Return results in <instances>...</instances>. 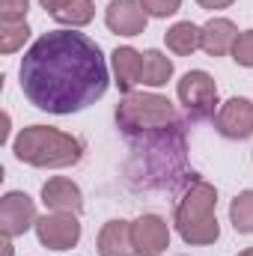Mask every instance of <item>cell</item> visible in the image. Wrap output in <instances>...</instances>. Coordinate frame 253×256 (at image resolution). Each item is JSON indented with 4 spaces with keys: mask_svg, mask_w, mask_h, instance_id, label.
I'll use <instances>...</instances> for the list:
<instances>
[{
    "mask_svg": "<svg viewBox=\"0 0 253 256\" xmlns=\"http://www.w3.org/2000/svg\"><path fill=\"white\" fill-rule=\"evenodd\" d=\"M18 78L24 98L57 116H68L96 104L110 86V72L102 48L74 30L42 33L27 48Z\"/></svg>",
    "mask_w": 253,
    "mask_h": 256,
    "instance_id": "cell-1",
    "label": "cell"
},
{
    "mask_svg": "<svg viewBox=\"0 0 253 256\" xmlns=\"http://www.w3.org/2000/svg\"><path fill=\"white\" fill-rule=\"evenodd\" d=\"M134 161H140V173L146 188H173L182 179L185 167V131L182 126L131 137Z\"/></svg>",
    "mask_w": 253,
    "mask_h": 256,
    "instance_id": "cell-2",
    "label": "cell"
},
{
    "mask_svg": "<svg viewBox=\"0 0 253 256\" xmlns=\"http://www.w3.org/2000/svg\"><path fill=\"white\" fill-rule=\"evenodd\" d=\"M12 152L21 164L39 170H57V167H72L84 158V143L60 128L30 126L18 131V137L12 140Z\"/></svg>",
    "mask_w": 253,
    "mask_h": 256,
    "instance_id": "cell-3",
    "label": "cell"
},
{
    "mask_svg": "<svg viewBox=\"0 0 253 256\" xmlns=\"http://www.w3.org/2000/svg\"><path fill=\"white\" fill-rule=\"evenodd\" d=\"M214 208H218L214 185L194 179L182 194V200L176 206V218H173L185 244L202 248V244H214L220 238V224H218Z\"/></svg>",
    "mask_w": 253,
    "mask_h": 256,
    "instance_id": "cell-4",
    "label": "cell"
},
{
    "mask_svg": "<svg viewBox=\"0 0 253 256\" xmlns=\"http://www.w3.org/2000/svg\"><path fill=\"white\" fill-rule=\"evenodd\" d=\"M116 126L126 137H140L152 131L182 126L173 102L158 92H126V98L116 104Z\"/></svg>",
    "mask_w": 253,
    "mask_h": 256,
    "instance_id": "cell-5",
    "label": "cell"
},
{
    "mask_svg": "<svg viewBox=\"0 0 253 256\" xmlns=\"http://www.w3.org/2000/svg\"><path fill=\"white\" fill-rule=\"evenodd\" d=\"M176 92H179V102H182L185 114H188L194 122H202V120L214 116V108H218V84H214V78L208 72L194 68L188 74H182Z\"/></svg>",
    "mask_w": 253,
    "mask_h": 256,
    "instance_id": "cell-6",
    "label": "cell"
},
{
    "mask_svg": "<svg viewBox=\"0 0 253 256\" xmlns=\"http://www.w3.org/2000/svg\"><path fill=\"white\" fill-rule=\"evenodd\" d=\"M36 238L42 248L48 250H72L80 242V224L78 214H66V212H48L36 220Z\"/></svg>",
    "mask_w": 253,
    "mask_h": 256,
    "instance_id": "cell-7",
    "label": "cell"
},
{
    "mask_svg": "<svg viewBox=\"0 0 253 256\" xmlns=\"http://www.w3.org/2000/svg\"><path fill=\"white\" fill-rule=\"evenodd\" d=\"M36 202L24 191H9L0 200V230L3 238H18L30 226H36Z\"/></svg>",
    "mask_w": 253,
    "mask_h": 256,
    "instance_id": "cell-8",
    "label": "cell"
},
{
    "mask_svg": "<svg viewBox=\"0 0 253 256\" xmlns=\"http://www.w3.org/2000/svg\"><path fill=\"white\" fill-rule=\"evenodd\" d=\"M214 128L226 140H248L253 134V102L244 96H232L214 114Z\"/></svg>",
    "mask_w": 253,
    "mask_h": 256,
    "instance_id": "cell-9",
    "label": "cell"
},
{
    "mask_svg": "<svg viewBox=\"0 0 253 256\" xmlns=\"http://www.w3.org/2000/svg\"><path fill=\"white\" fill-rule=\"evenodd\" d=\"M131 238L137 256H161L170 248V226L161 214H140L131 220Z\"/></svg>",
    "mask_w": 253,
    "mask_h": 256,
    "instance_id": "cell-10",
    "label": "cell"
},
{
    "mask_svg": "<svg viewBox=\"0 0 253 256\" xmlns=\"http://www.w3.org/2000/svg\"><path fill=\"white\" fill-rule=\"evenodd\" d=\"M104 24L116 36H140L146 33L149 15L140 0H110L104 9Z\"/></svg>",
    "mask_w": 253,
    "mask_h": 256,
    "instance_id": "cell-11",
    "label": "cell"
},
{
    "mask_svg": "<svg viewBox=\"0 0 253 256\" xmlns=\"http://www.w3.org/2000/svg\"><path fill=\"white\" fill-rule=\"evenodd\" d=\"M42 202L48 212H66V214H80L84 208V194L80 188L66 179V176H54L42 185Z\"/></svg>",
    "mask_w": 253,
    "mask_h": 256,
    "instance_id": "cell-12",
    "label": "cell"
},
{
    "mask_svg": "<svg viewBox=\"0 0 253 256\" xmlns=\"http://www.w3.org/2000/svg\"><path fill=\"white\" fill-rule=\"evenodd\" d=\"M110 66H114L116 86L122 92H134V86L143 80V54L134 51L131 45H122L110 54Z\"/></svg>",
    "mask_w": 253,
    "mask_h": 256,
    "instance_id": "cell-13",
    "label": "cell"
},
{
    "mask_svg": "<svg viewBox=\"0 0 253 256\" xmlns=\"http://www.w3.org/2000/svg\"><path fill=\"white\" fill-rule=\"evenodd\" d=\"M238 39V27L230 18H208L202 24V51L208 57H224L232 51Z\"/></svg>",
    "mask_w": 253,
    "mask_h": 256,
    "instance_id": "cell-14",
    "label": "cell"
},
{
    "mask_svg": "<svg viewBox=\"0 0 253 256\" xmlns=\"http://www.w3.org/2000/svg\"><path fill=\"white\" fill-rule=\"evenodd\" d=\"M98 256H137L131 224L128 220H108L98 232Z\"/></svg>",
    "mask_w": 253,
    "mask_h": 256,
    "instance_id": "cell-15",
    "label": "cell"
},
{
    "mask_svg": "<svg viewBox=\"0 0 253 256\" xmlns=\"http://www.w3.org/2000/svg\"><path fill=\"white\" fill-rule=\"evenodd\" d=\"M164 42L173 54L179 57H190L196 48H202V27H196L194 21H176L167 33H164Z\"/></svg>",
    "mask_w": 253,
    "mask_h": 256,
    "instance_id": "cell-16",
    "label": "cell"
},
{
    "mask_svg": "<svg viewBox=\"0 0 253 256\" xmlns=\"http://www.w3.org/2000/svg\"><path fill=\"white\" fill-rule=\"evenodd\" d=\"M170 78H173V60H170L167 54L149 48V51L143 54V80H140V84L158 90V86H164Z\"/></svg>",
    "mask_w": 253,
    "mask_h": 256,
    "instance_id": "cell-17",
    "label": "cell"
},
{
    "mask_svg": "<svg viewBox=\"0 0 253 256\" xmlns=\"http://www.w3.org/2000/svg\"><path fill=\"white\" fill-rule=\"evenodd\" d=\"M230 220L236 226V232H253V191H242L230 202Z\"/></svg>",
    "mask_w": 253,
    "mask_h": 256,
    "instance_id": "cell-18",
    "label": "cell"
},
{
    "mask_svg": "<svg viewBox=\"0 0 253 256\" xmlns=\"http://www.w3.org/2000/svg\"><path fill=\"white\" fill-rule=\"evenodd\" d=\"M92 15H96V6H92V0H72L66 9H60L57 15H51L57 24H63V27H84V24H90L92 21Z\"/></svg>",
    "mask_w": 253,
    "mask_h": 256,
    "instance_id": "cell-19",
    "label": "cell"
},
{
    "mask_svg": "<svg viewBox=\"0 0 253 256\" xmlns=\"http://www.w3.org/2000/svg\"><path fill=\"white\" fill-rule=\"evenodd\" d=\"M30 39L27 21H0V54H15Z\"/></svg>",
    "mask_w": 253,
    "mask_h": 256,
    "instance_id": "cell-20",
    "label": "cell"
},
{
    "mask_svg": "<svg viewBox=\"0 0 253 256\" xmlns=\"http://www.w3.org/2000/svg\"><path fill=\"white\" fill-rule=\"evenodd\" d=\"M232 60L238 66H244V68H253V30H244V33H238V39H236V45H232Z\"/></svg>",
    "mask_w": 253,
    "mask_h": 256,
    "instance_id": "cell-21",
    "label": "cell"
},
{
    "mask_svg": "<svg viewBox=\"0 0 253 256\" xmlns=\"http://www.w3.org/2000/svg\"><path fill=\"white\" fill-rule=\"evenodd\" d=\"M149 18H170L182 9V0H140Z\"/></svg>",
    "mask_w": 253,
    "mask_h": 256,
    "instance_id": "cell-22",
    "label": "cell"
},
{
    "mask_svg": "<svg viewBox=\"0 0 253 256\" xmlns=\"http://www.w3.org/2000/svg\"><path fill=\"white\" fill-rule=\"evenodd\" d=\"M30 0H0V15L3 21H27Z\"/></svg>",
    "mask_w": 253,
    "mask_h": 256,
    "instance_id": "cell-23",
    "label": "cell"
},
{
    "mask_svg": "<svg viewBox=\"0 0 253 256\" xmlns=\"http://www.w3.org/2000/svg\"><path fill=\"white\" fill-rule=\"evenodd\" d=\"M39 3H42V9H45L48 15H57L60 9H66V6L72 3V0H39Z\"/></svg>",
    "mask_w": 253,
    "mask_h": 256,
    "instance_id": "cell-24",
    "label": "cell"
},
{
    "mask_svg": "<svg viewBox=\"0 0 253 256\" xmlns=\"http://www.w3.org/2000/svg\"><path fill=\"white\" fill-rule=\"evenodd\" d=\"M202 9H212V12H218V9H230L236 0H196Z\"/></svg>",
    "mask_w": 253,
    "mask_h": 256,
    "instance_id": "cell-25",
    "label": "cell"
},
{
    "mask_svg": "<svg viewBox=\"0 0 253 256\" xmlns=\"http://www.w3.org/2000/svg\"><path fill=\"white\" fill-rule=\"evenodd\" d=\"M12 238H3V256H12V244H9Z\"/></svg>",
    "mask_w": 253,
    "mask_h": 256,
    "instance_id": "cell-26",
    "label": "cell"
},
{
    "mask_svg": "<svg viewBox=\"0 0 253 256\" xmlns=\"http://www.w3.org/2000/svg\"><path fill=\"white\" fill-rule=\"evenodd\" d=\"M238 256H253V248H248V250H242Z\"/></svg>",
    "mask_w": 253,
    "mask_h": 256,
    "instance_id": "cell-27",
    "label": "cell"
}]
</instances>
